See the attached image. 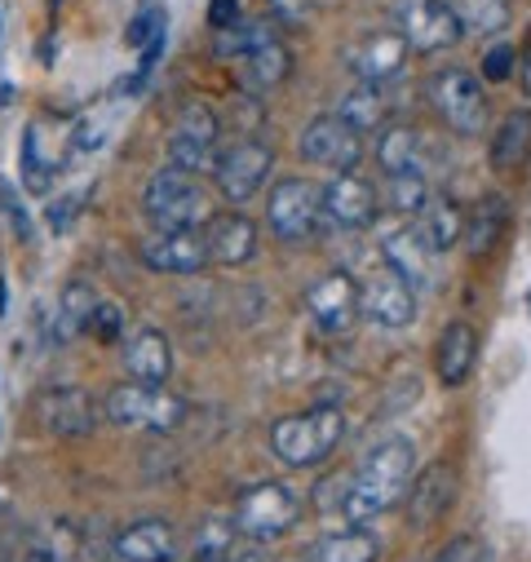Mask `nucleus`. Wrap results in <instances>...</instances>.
I'll use <instances>...</instances> for the list:
<instances>
[{
	"mask_svg": "<svg viewBox=\"0 0 531 562\" xmlns=\"http://www.w3.org/2000/svg\"><path fill=\"white\" fill-rule=\"evenodd\" d=\"M413 479H417V448H413V439L394 435L359 461V470L350 474L341 514L350 522H372V518H381L408 501Z\"/></svg>",
	"mask_w": 531,
	"mask_h": 562,
	"instance_id": "f257e3e1",
	"label": "nucleus"
},
{
	"mask_svg": "<svg viewBox=\"0 0 531 562\" xmlns=\"http://www.w3.org/2000/svg\"><path fill=\"white\" fill-rule=\"evenodd\" d=\"M346 439V416L337 403H315L310 412L284 416L271 426V452L289 470H315L332 457V448Z\"/></svg>",
	"mask_w": 531,
	"mask_h": 562,
	"instance_id": "f03ea898",
	"label": "nucleus"
},
{
	"mask_svg": "<svg viewBox=\"0 0 531 562\" xmlns=\"http://www.w3.org/2000/svg\"><path fill=\"white\" fill-rule=\"evenodd\" d=\"M102 416L111 426L124 430H147V435H173L178 426H187L191 403L165 385H147V381H124L106 394Z\"/></svg>",
	"mask_w": 531,
	"mask_h": 562,
	"instance_id": "7ed1b4c3",
	"label": "nucleus"
},
{
	"mask_svg": "<svg viewBox=\"0 0 531 562\" xmlns=\"http://www.w3.org/2000/svg\"><path fill=\"white\" fill-rule=\"evenodd\" d=\"M143 213L156 231H200L213 217V204L195 173L165 165L160 173H151V182L143 191Z\"/></svg>",
	"mask_w": 531,
	"mask_h": 562,
	"instance_id": "20e7f679",
	"label": "nucleus"
},
{
	"mask_svg": "<svg viewBox=\"0 0 531 562\" xmlns=\"http://www.w3.org/2000/svg\"><path fill=\"white\" fill-rule=\"evenodd\" d=\"M302 518V496L284 483H257L235 501V531L248 540H280L284 531H293Z\"/></svg>",
	"mask_w": 531,
	"mask_h": 562,
	"instance_id": "39448f33",
	"label": "nucleus"
},
{
	"mask_svg": "<svg viewBox=\"0 0 531 562\" xmlns=\"http://www.w3.org/2000/svg\"><path fill=\"white\" fill-rule=\"evenodd\" d=\"M271 169H275L271 143H261V137H235V143H226V147L217 151L208 178H213V187L222 191V200L244 204V200H252V195L266 187Z\"/></svg>",
	"mask_w": 531,
	"mask_h": 562,
	"instance_id": "423d86ee",
	"label": "nucleus"
},
{
	"mask_svg": "<svg viewBox=\"0 0 531 562\" xmlns=\"http://www.w3.org/2000/svg\"><path fill=\"white\" fill-rule=\"evenodd\" d=\"M430 102L456 137H478L487 128V89L470 67H448L430 80Z\"/></svg>",
	"mask_w": 531,
	"mask_h": 562,
	"instance_id": "0eeeda50",
	"label": "nucleus"
},
{
	"mask_svg": "<svg viewBox=\"0 0 531 562\" xmlns=\"http://www.w3.org/2000/svg\"><path fill=\"white\" fill-rule=\"evenodd\" d=\"M222 143V120L208 102H187L169 128V165L187 169V173H213L217 147Z\"/></svg>",
	"mask_w": 531,
	"mask_h": 562,
	"instance_id": "6e6552de",
	"label": "nucleus"
},
{
	"mask_svg": "<svg viewBox=\"0 0 531 562\" xmlns=\"http://www.w3.org/2000/svg\"><path fill=\"white\" fill-rule=\"evenodd\" d=\"M394 32L408 41L413 54H443L465 41L448 0H394Z\"/></svg>",
	"mask_w": 531,
	"mask_h": 562,
	"instance_id": "1a4fd4ad",
	"label": "nucleus"
},
{
	"mask_svg": "<svg viewBox=\"0 0 531 562\" xmlns=\"http://www.w3.org/2000/svg\"><path fill=\"white\" fill-rule=\"evenodd\" d=\"M319 187H310L306 178H280L266 200V226L280 244H306L319 226Z\"/></svg>",
	"mask_w": 531,
	"mask_h": 562,
	"instance_id": "9d476101",
	"label": "nucleus"
},
{
	"mask_svg": "<svg viewBox=\"0 0 531 562\" xmlns=\"http://www.w3.org/2000/svg\"><path fill=\"white\" fill-rule=\"evenodd\" d=\"M297 151H302V160H310V165H319V169L350 173V169L363 160V133L350 128L337 111H328V115H315V120L302 128Z\"/></svg>",
	"mask_w": 531,
	"mask_h": 562,
	"instance_id": "9b49d317",
	"label": "nucleus"
},
{
	"mask_svg": "<svg viewBox=\"0 0 531 562\" xmlns=\"http://www.w3.org/2000/svg\"><path fill=\"white\" fill-rule=\"evenodd\" d=\"M359 315H368L381 328H413L417 324V289L381 261V270H372L359 284Z\"/></svg>",
	"mask_w": 531,
	"mask_h": 562,
	"instance_id": "f8f14e48",
	"label": "nucleus"
},
{
	"mask_svg": "<svg viewBox=\"0 0 531 562\" xmlns=\"http://www.w3.org/2000/svg\"><path fill=\"white\" fill-rule=\"evenodd\" d=\"M98 416H102V407L80 385H58V390H45L36 398V420H41L49 435H63V439L93 435L98 430Z\"/></svg>",
	"mask_w": 531,
	"mask_h": 562,
	"instance_id": "ddd939ff",
	"label": "nucleus"
},
{
	"mask_svg": "<svg viewBox=\"0 0 531 562\" xmlns=\"http://www.w3.org/2000/svg\"><path fill=\"white\" fill-rule=\"evenodd\" d=\"M408 41L398 32H363L359 41L346 45V67L363 80V85H385L404 71L408 63Z\"/></svg>",
	"mask_w": 531,
	"mask_h": 562,
	"instance_id": "4468645a",
	"label": "nucleus"
},
{
	"mask_svg": "<svg viewBox=\"0 0 531 562\" xmlns=\"http://www.w3.org/2000/svg\"><path fill=\"white\" fill-rule=\"evenodd\" d=\"M143 266L160 270V274H195L208 266V244H204V226L200 231H156L143 248H138Z\"/></svg>",
	"mask_w": 531,
	"mask_h": 562,
	"instance_id": "2eb2a0df",
	"label": "nucleus"
},
{
	"mask_svg": "<svg viewBox=\"0 0 531 562\" xmlns=\"http://www.w3.org/2000/svg\"><path fill=\"white\" fill-rule=\"evenodd\" d=\"M319 213L341 226V231H363L376 222V191L363 182V178H350V173H337L324 191H319Z\"/></svg>",
	"mask_w": 531,
	"mask_h": 562,
	"instance_id": "dca6fc26",
	"label": "nucleus"
},
{
	"mask_svg": "<svg viewBox=\"0 0 531 562\" xmlns=\"http://www.w3.org/2000/svg\"><path fill=\"white\" fill-rule=\"evenodd\" d=\"M306 311L324 333H350V324L359 319V284L346 270L324 274L319 284L306 293Z\"/></svg>",
	"mask_w": 531,
	"mask_h": 562,
	"instance_id": "f3484780",
	"label": "nucleus"
},
{
	"mask_svg": "<svg viewBox=\"0 0 531 562\" xmlns=\"http://www.w3.org/2000/svg\"><path fill=\"white\" fill-rule=\"evenodd\" d=\"M452 501H456V470L452 465H430V470H421L417 479H413V487H408V522L417 527V531H430L434 522H443V514L452 509Z\"/></svg>",
	"mask_w": 531,
	"mask_h": 562,
	"instance_id": "a211bd4d",
	"label": "nucleus"
},
{
	"mask_svg": "<svg viewBox=\"0 0 531 562\" xmlns=\"http://www.w3.org/2000/svg\"><path fill=\"white\" fill-rule=\"evenodd\" d=\"M204 244H208V261L217 266H244L257 257V222L244 213H213L204 222Z\"/></svg>",
	"mask_w": 531,
	"mask_h": 562,
	"instance_id": "6ab92c4d",
	"label": "nucleus"
},
{
	"mask_svg": "<svg viewBox=\"0 0 531 562\" xmlns=\"http://www.w3.org/2000/svg\"><path fill=\"white\" fill-rule=\"evenodd\" d=\"M474 363H478V333L470 319H452L434 346V376L443 381V390H461Z\"/></svg>",
	"mask_w": 531,
	"mask_h": 562,
	"instance_id": "aec40b11",
	"label": "nucleus"
},
{
	"mask_svg": "<svg viewBox=\"0 0 531 562\" xmlns=\"http://www.w3.org/2000/svg\"><path fill=\"white\" fill-rule=\"evenodd\" d=\"M381 261L404 274L413 289H434V261L439 257L421 244V235L413 226H398V231L381 235Z\"/></svg>",
	"mask_w": 531,
	"mask_h": 562,
	"instance_id": "412c9836",
	"label": "nucleus"
},
{
	"mask_svg": "<svg viewBox=\"0 0 531 562\" xmlns=\"http://www.w3.org/2000/svg\"><path fill=\"white\" fill-rule=\"evenodd\" d=\"M120 363L128 372V381H147V385H165L169 372H173V346L160 328H138L124 350H120Z\"/></svg>",
	"mask_w": 531,
	"mask_h": 562,
	"instance_id": "4be33fe9",
	"label": "nucleus"
},
{
	"mask_svg": "<svg viewBox=\"0 0 531 562\" xmlns=\"http://www.w3.org/2000/svg\"><path fill=\"white\" fill-rule=\"evenodd\" d=\"M115 553L124 562H173L178 531L165 518H143V522H133V527H124L115 536Z\"/></svg>",
	"mask_w": 531,
	"mask_h": 562,
	"instance_id": "5701e85b",
	"label": "nucleus"
},
{
	"mask_svg": "<svg viewBox=\"0 0 531 562\" xmlns=\"http://www.w3.org/2000/svg\"><path fill=\"white\" fill-rule=\"evenodd\" d=\"M289 76H293V49L280 36L239 58V80L248 93H271L280 85H289Z\"/></svg>",
	"mask_w": 531,
	"mask_h": 562,
	"instance_id": "b1692460",
	"label": "nucleus"
},
{
	"mask_svg": "<svg viewBox=\"0 0 531 562\" xmlns=\"http://www.w3.org/2000/svg\"><path fill=\"white\" fill-rule=\"evenodd\" d=\"M376 165L385 178L398 173H426V137L413 124H389L376 143Z\"/></svg>",
	"mask_w": 531,
	"mask_h": 562,
	"instance_id": "393cba45",
	"label": "nucleus"
},
{
	"mask_svg": "<svg viewBox=\"0 0 531 562\" xmlns=\"http://www.w3.org/2000/svg\"><path fill=\"white\" fill-rule=\"evenodd\" d=\"M413 231L421 235V244H426L434 257H443V252L465 235V213L456 209V200H452V195H430V200H426V209L417 213Z\"/></svg>",
	"mask_w": 531,
	"mask_h": 562,
	"instance_id": "a878e982",
	"label": "nucleus"
},
{
	"mask_svg": "<svg viewBox=\"0 0 531 562\" xmlns=\"http://www.w3.org/2000/svg\"><path fill=\"white\" fill-rule=\"evenodd\" d=\"M531 160V111H509L492 133V169L518 173Z\"/></svg>",
	"mask_w": 531,
	"mask_h": 562,
	"instance_id": "bb28decb",
	"label": "nucleus"
},
{
	"mask_svg": "<svg viewBox=\"0 0 531 562\" xmlns=\"http://www.w3.org/2000/svg\"><path fill=\"white\" fill-rule=\"evenodd\" d=\"M376 553H381V540L363 531V522H354L346 531H328L306 562H376Z\"/></svg>",
	"mask_w": 531,
	"mask_h": 562,
	"instance_id": "cd10ccee",
	"label": "nucleus"
},
{
	"mask_svg": "<svg viewBox=\"0 0 531 562\" xmlns=\"http://www.w3.org/2000/svg\"><path fill=\"white\" fill-rule=\"evenodd\" d=\"M505 226H509V200H505V195H487V200L474 209V217L465 222V235H461V239L470 244L474 257H483V252H492V248L500 244Z\"/></svg>",
	"mask_w": 531,
	"mask_h": 562,
	"instance_id": "c85d7f7f",
	"label": "nucleus"
},
{
	"mask_svg": "<svg viewBox=\"0 0 531 562\" xmlns=\"http://www.w3.org/2000/svg\"><path fill=\"white\" fill-rule=\"evenodd\" d=\"M385 111H389V102H385L381 85H354V89L341 93V102H337V115H341L350 128H359V133L381 128V124H385Z\"/></svg>",
	"mask_w": 531,
	"mask_h": 562,
	"instance_id": "c756f323",
	"label": "nucleus"
},
{
	"mask_svg": "<svg viewBox=\"0 0 531 562\" xmlns=\"http://www.w3.org/2000/svg\"><path fill=\"white\" fill-rule=\"evenodd\" d=\"M93 306H98L93 289L80 284V279H71V284L63 289V297H58V324H54V337H58V341H71V337L89 333Z\"/></svg>",
	"mask_w": 531,
	"mask_h": 562,
	"instance_id": "7c9ffc66",
	"label": "nucleus"
},
{
	"mask_svg": "<svg viewBox=\"0 0 531 562\" xmlns=\"http://www.w3.org/2000/svg\"><path fill=\"white\" fill-rule=\"evenodd\" d=\"M461 36H496L509 23V0H448Z\"/></svg>",
	"mask_w": 531,
	"mask_h": 562,
	"instance_id": "2f4dec72",
	"label": "nucleus"
},
{
	"mask_svg": "<svg viewBox=\"0 0 531 562\" xmlns=\"http://www.w3.org/2000/svg\"><path fill=\"white\" fill-rule=\"evenodd\" d=\"M266 41H275V27L266 23V19H244V23H235L230 32H217V58H244V54H252V49H261Z\"/></svg>",
	"mask_w": 531,
	"mask_h": 562,
	"instance_id": "473e14b6",
	"label": "nucleus"
},
{
	"mask_svg": "<svg viewBox=\"0 0 531 562\" xmlns=\"http://www.w3.org/2000/svg\"><path fill=\"white\" fill-rule=\"evenodd\" d=\"M385 182H389V209L404 213V217L408 213L417 217L426 209V200L434 195L430 182H426V173H398V178H385Z\"/></svg>",
	"mask_w": 531,
	"mask_h": 562,
	"instance_id": "72a5a7b5",
	"label": "nucleus"
},
{
	"mask_svg": "<svg viewBox=\"0 0 531 562\" xmlns=\"http://www.w3.org/2000/svg\"><path fill=\"white\" fill-rule=\"evenodd\" d=\"M160 32H169V14L165 10H156V5H143L138 14L128 19V27H124V45L128 49H143L151 36H160Z\"/></svg>",
	"mask_w": 531,
	"mask_h": 562,
	"instance_id": "f704fd0d",
	"label": "nucleus"
},
{
	"mask_svg": "<svg viewBox=\"0 0 531 562\" xmlns=\"http://www.w3.org/2000/svg\"><path fill=\"white\" fill-rule=\"evenodd\" d=\"M513 71H518V49H513L509 41H496V45H487V54H483V80H492V85H505Z\"/></svg>",
	"mask_w": 531,
	"mask_h": 562,
	"instance_id": "c9c22d12",
	"label": "nucleus"
},
{
	"mask_svg": "<svg viewBox=\"0 0 531 562\" xmlns=\"http://www.w3.org/2000/svg\"><path fill=\"white\" fill-rule=\"evenodd\" d=\"M434 562H496V558H492L487 540H478V536H452V540L434 553Z\"/></svg>",
	"mask_w": 531,
	"mask_h": 562,
	"instance_id": "e433bc0d",
	"label": "nucleus"
},
{
	"mask_svg": "<svg viewBox=\"0 0 531 562\" xmlns=\"http://www.w3.org/2000/svg\"><path fill=\"white\" fill-rule=\"evenodd\" d=\"M89 333L98 337V341H120L124 337V311L115 306V302H98L93 306V319H89Z\"/></svg>",
	"mask_w": 531,
	"mask_h": 562,
	"instance_id": "4c0bfd02",
	"label": "nucleus"
},
{
	"mask_svg": "<svg viewBox=\"0 0 531 562\" xmlns=\"http://www.w3.org/2000/svg\"><path fill=\"white\" fill-rule=\"evenodd\" d=\"M266 14H271L280 27H302L315 14V0H266Z\"/></svg>",
	"mask_w": 531,
	"mask_h": 562,
	"instance_id": "58836bf2",
	"label": "nucleus"
},
{
	"mask_svg": "<svg viewBox=\"0 0 531 562\" xmlns=\"http://www.w3.org/2000/svg\"><path fill=\"white\" fill-rule=\"evenodd\" d=\"M235 23H244V5H239V0H208V27L213 32H230Z\"/></svg>",
	"mask_w": 531,
	"mask_h": 562,
	"instance_id": "ea45409f",
	"label": "nucleus"
},
{
	"mask_svg": "<svg viewBox=\"0 0 531 562\" xmlns=\"http://www.w3.org/2000/svg\"><path fill=\"white\" fill-rule=\"evenodd\" d=\"M222 562H271V558H266V549H261V540H248V536H244L239 544H235V540L226 544V553H222Z\"/></svg>",
	"mask_w": 531,
	"mask_h": 562,
	"instance_id": "a19ab883",
	"label": "nucleus"
},
{
	"mask_svg": "<svg viewBox=\"0 0 531 562\" xmlns=\"http://www.w3.org/2000/svg\"><path fill=\"white\" fill-rule=\"evenodd\" d=\"M76 209H80V195H67V200H54L45 217H49V226H54V231H67V226H71V217H76Z\"/></svg>",
	"mask_w": 531,
	"mask_h": 562,
	"instance_id": "79ce46f5",
	"label": "nucleus"
},
{
	"mask_svg": "<svg viewBox=\"0 0 531 562\" xmlns=\"http://www.w3.org/2000/svg\"><path fill=\"white\" fill-rule=\"evenodd\" d=\"M518 85H522V93L531 98V45L518 49Z\"/></svg>",
	"mask_w": 531,
	"mask_h": 562,
	"instance_id": "37998d69",
	"label": "nucleus"
},
{
	"mask_svg": "<svg viewBox=\"0 0 531 562\" xmlns=\"http://www.w3.org/2000/svg\"><path fill=\"white\" fill-rule=\"evenodd\" d=\"M23 562H63V558H54V553H45V549H32Z\"/></svg>",
	"mask_w": 531,
	"mask_h": 562,
	"instance_id": "c03bdc74",
	"label": "nucleus"
},
{
	"mask_svg": "<svg viewBox=\"0 0 531 562\" xmlns=\"http://www.w3.org/2000/svg\"><path fill=\"white\" fill-rule=\"evenodd\" d=\"M195 562H222V558H200V553H195Z\"/></svg>",
	"mask_w": 531,
	"mask_h": 562,
	"instance_id": "a18cd8bd",
	"label": "nucleus"
}]
</instances>
